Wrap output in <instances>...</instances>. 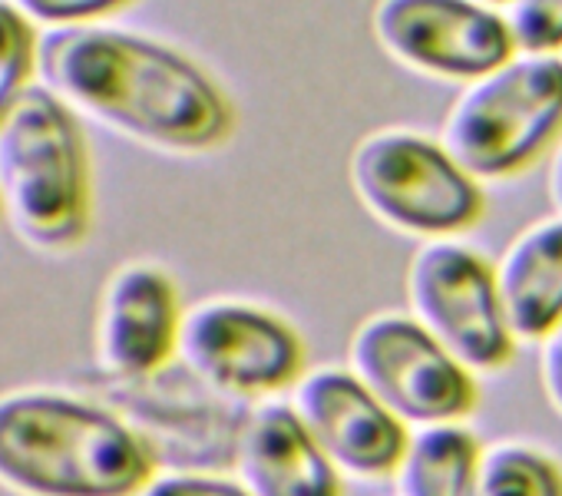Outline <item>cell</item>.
I'll use <instances>...</instances> for the list:
<instances>
[{"label":"cell","mask_w":562,"mask_h":496,"mask_svg":"<svg viewBox=\"0 0 562 496\" xmlns=\"http://www.w3.org/2000/svg\"><path fill=\"white\" fill-rule=\"evenodd\" d=\"M473 496H562V473L532 447L503 443L480 453Z\"/></svg>","instance_id":"cell-15"},{"label":"cell","mask_w":562,"mask_h":496,"mask_svg":"<svg viewBox=\"0 0 562 496\" xmlns=\"http://www.w3.org/2000/svg\"><path fill=\"white\" fill-rule=\"evenodd\" d=\"M503 24L522 54H552L562 47V0H506Z\"/></svg>","instance_id":"cell-17"},{"label":"cell","mask_w":562,"mask_h":496,"mask_svg":"<svg viewBox=\"0 0 562 496\" xmlns=\"http://www.w3.org/2000/svg\"><path fill=\"white\" fill-rule=\"evenodd\" d=\"M513 338H542L562 318V218L522 232L493 272Z\"/></svg>","instance_id":"cell-13"},{"label":"cell","mask_w":562,"mask_h":496,"mask_svg":"<svg viewBox=\"0 0 562 496\" xmlns=\"http://www.w3.org/2000/svg\"><path fill=\"white\" fill-rule=\"evenodd\" d=\"M37 44L41 31L11 0H0V123L37 83Z\"/></svg>","instance_id":"cell-16"},{"label":"cell","mask_w":562,"mask_h":496,"mask_svg":"<svg viewBox=\"0 0 562 496\" xmlns=\"http://www.w3.org/2000/svg\"><path fill=\"white\" fill-rule=\"evenodd\" d=\"M351 185L371 215L411 235H453L476 222L483 199L440 143L411 129H378L348 162Z\"/></svg>","instance_id":"cell-5"},{"label":"cell","mask_w":562,"mask_h":496,"mask_svg":"<svg viewBox=\"0 0 562 496\" xmlns=\"http://www.w3.org/2000/svg\"><path fill=\"white\" fill-rule=\"evenodd\" d=\"M176 351L199 381L238 397L289 387L305 368L299 331L241 302H205L182 315Z\"/></svg>","instance_id":"cell-8"},{"label":"cell","mask_w":562,"mask_h":496,"mask_svg":"<svg viewBox=\"0 0 562 496\" xmlns=\"http://www.w3.org/2000/svg\"><path fill=\"white\" fill-rule=\"evenodd\" d=\"M179 292L176 282L146 262L120 269L100 308V361L120 377L156 374L179 345Z\"/></svg>","instance_id":"cell-11"},{"label":"cell","mask_w":562,"mask_h":496,"mask_svg":"<svg viewBox=\"0 0 562 496\" xmlns=\"http://www.w3.org/2000/svg\"><path fill=\"white\" fill-rule=\"evenodd\" d=\"M351 374L401 424H450L476 397L470 371L404 315H378L358 328Z\"/></svg>","instance_id":"cell-7"},{"label":"cell","mask_w":562,"mask_h":496,"mask_svg":"<svg viewBox=\"0 0 562 496\" xmlns=\"http://www.w3.org/2000/svg\"><path fill=\"white\" fill-rule=\"evenodd\" d=\"M480 443L457 424H427L407 437L394 466L401 496H473Z\"/></svg>","instance_id":"cell-14"},{"label":"cell","mask_w":562,"mask_h":496,"mask_svg":"<svg viewBox=\"0 0 562 496\" xmlns=\"http://www.w3.org/2000/svg\"><path fill=\"white\" fill-rule=\"evenodd\" d=\"M414 322L467 371H496L513 335L503 322L490 266L457 241H427L407 269Z\"/></svg>","instance_id":"cell-6"},{"label":"cell","mask_w":562,"mask_h":496,"mask_svg":"<svg viewBox=\"0 0 562 496\" xmlns=\"http://www.w3.org/2000/svg\"><path fill=\"white\" fill-rule=\"evenodd\" d=\"M292 410L335 470L355 476L394 473L407 447L404 424L351 371L325 368L308 374Z\"/></svg>","instance_id":"cell-10"},{"label":"cell","mask_w":562,"mask_h":496,"mask_svg":"<svg viewBox=\"0 0 562 496\" xmlns=\"http://www.w3.org/2000/svg\"><path fill=\"white\" fill-rule=\"evenodd\" d=\"M153 476L143 440L67 394L0 397V483L31 496H133Z\"/></svg>","instance_id":"cell-2"},{"label":"cell","mask_w":562,"mask_h":496,"mask_svg":"<svg viewBox=\"0 0 562 496\" xmlns=\"http://www.w3.org/2000/svg\"><path fill=\"white\" fill-rule=\"evenodd\" d=\"M549 195H552L555 208L562 212V149H559V156L552 159V169H549Z\"/></svg>","instance_id":"cell-21"},{"label":"cell","mask_w":562,"mask_h":496,"mask_svg":"<svg viewBox=\"0 0 562 496\" xmlns=\"http://www.w3.org/2000/svg\"><path fill=\"white\" fill-rule=\"evenodd\" d=\"M11 4L37 31H64V27L106 24L113 14L130 8L133 0H11Z\"/></svg>","instance_id":"cell-18"},{"label":"cell","mask_w":562,"mask_h":496,"mask_svg":"<svg viewBox=\"0 0 562 496\" xmlns=\"http://www.w3.org/2000/svg\"><path fill=\"white\" fill-rule=\"evenodd\" d=\"M133 496H248V493L241 483H232V480L176 473V476H159V480L149 476Z\"/></svg>","instance_id":"cell-19"},{"label":"cell","mask_w":562,"mask_h":496,"mask_svg":"<svg viewBox=\"0 0 562 496\" xmlns=\"http://www.w3.org/2000/svg\"><path fill=\"white\" fill-rule=\"evenodd\" d=\"M93 176L80 116L44 83L0 123V215L41 252H67L90 232Z\"/></svg>","instance_id":"cell-3"},{"label":"cell","mask_w":562,"mask_h":496,"mask_svg":"<svg viewBox=\"0 0 562 496\" xmlns=\"http://www.w3.org/2000/svg\"><path fill=\"white\" fill-rule=\"evenodd\" d=\"M539 377L542 391L552 401V407L562 414V318L542 335V351H539Z\"/></svg>","instance_id":"cell-20"},{"label":"cell","mask_w":562,"mask_h":496,"mask_svg":"<svg viewBox=\"0 0 562 496\" xmlns=\"http://www.w3.org/2000/svg\"><path fill=\"white\" fill-rule=\"evenodd\" d=\"M476 4H486L490 8V4H506V0H476Z\"/></svg>","instance_id":"cell-22"},{"label":"cell","mask_w":562,"mask_h":496,"mask_svg":"<svg viewBox=\"0 0 562 496\" xmlns=\"http://www.w3.org/2000/svg\"><path fill=\"white\" fill-rule=\"evenodd\" d=\"M562 126V60L526 54L476 77L447 113L440 146L473 179L526 166Z\"/></svg>","instance_id":"cell-4"},{"label":"cell","mask_w":562,"mask_h":496,"mask_svg":"<svg viewBox=\"0 0 562 496\" xmlns=\"http://www.w3.org/2000/svg\"><path fill=\"white\" fill-rule=\"evenodd\" d=\"M37 83L77 116L162 153H209L235 129L222 83L172 44L110 27L44 31Z\"/></svg>","instance_id":"cell-1"},{"label":"cell","mask_w":562,"mask_h":496,"mask_svg":"<svg viewBox=\"0 0 562 496\" xmlns=\"http://www.w3.org/2000/svg\"><path fill=\"white\" fill-rule=\"evenodd\" d=\"M374 37L401 64L450 80H476L509 60L499 14L476 0H378Z\"/></svg>","instance_id":"cell-9"},{"label":"cell","mask_w":562,"mask_h":496,"mask_svg":"<svg viewBox=\"0 0 562 496\" xmlns=\"http://www.w3.org/2000/svg\"><path fill=\"white\" fill-rule=\"evenodd\" d=\"M238 470L248 496H341L335 463L292 407H261L238 437Z\"/></svg>","instance_id":"cell-12"}]
</instances>
